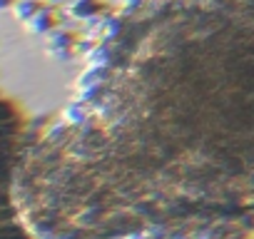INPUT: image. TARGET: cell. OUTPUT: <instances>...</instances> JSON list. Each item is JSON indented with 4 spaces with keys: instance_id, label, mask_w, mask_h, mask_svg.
<instances>
[{
    "instance_id": "cell-1",
    "label": "cell",
    "mask_w": 254,
    "mask_h": 239,
    "mask_svg": "<svg viewBox=\"0 0 254 239\" xmlns=\"http://www.w3.org/2000/svg\"><path fill=\"white\" fill-rule=\"evenodd\" d=\"M18 202L63 239L254 212V35L202 0L137 20L85 117L25 147Z\"/></svg>"
},
{
    "instance_id": "cell-2",
    "label": "cell",
    "mask_w": 254,
    "mask_h": 239,
    "mask_svg": "<svg viewBox=\"0 0 254 239\" xmlns=\"http://www.w3.org/2000/svg\"><path fill=\"white\" fill-rule=\"evenodd\" d=\"M25 157V125L15 105L0 92V239H30L18 202V175Z\"/></svg>"
},
{
    "instance_id": "cell-3",
    "label": "cell",
    "mask_w": 254,
    "mask_h": 239,
    "mask_svg": "<svg viewBox=\"0 0 254 239\" xmlns=\"http://www.w3.org/2000/svg\"><path fill=\"white\" fill-rule=\"evenodd\" d=\"M202 3L219 10L234 25H239L242 30L254 35V0H202Z\"/></svg>"
}]
</instances>
